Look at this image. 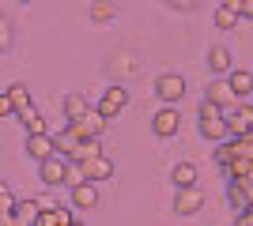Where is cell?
Instances as JSON below:
<instances>
[{"instance_id":"obj_18","label":"cell","mask_w":253,"mask_h":226,"mask_svg":"<svg viewBox=\"0 0 253 226\" xmlns=\"http://www.w3.org/2000/svg\"><path fill=\"white\" fill-rule=\"evenodd\" d=\"M238 23H242V15H238L231 4H219V8H215V27H219V31H234Z\"/></svg>"},{"instance_id":"obj_5","label":"cell","mask_w":253,"mask_h":226,"mask_svg":"<svg viewBox=\"0 0 253 226\" xmlns=\"http://www.w3.org/2000/svg\"><path fill=\"white\" fill-rule=\"evenodd\" d=\"M64 129L72 132L76 140H87V136H102V132H106V117L98 113V109H87L80 121H68Z\"/></svg>"},{"instance_id":"obj_7","label":"cell","mask_w":253,"mask_h":226,"mask_svg":"<svg viewBox=\"0 0 253 226\" xmlns=\"http://www.w3.org/2000/svg\"><path fill=\"white\" fill-rule=\"evenodd\" d=\"M80 173H84L87 181H110V177H114V162L106 159V155H91V159H84L80 162Z\"/></svg>"},{"instance_id":"obj_15","label":"cell","mask_w":253,"mask_h":226,"mask_svg":"<svg viewBox=\"0 0 253 226\" xmlns=\"http://www.w3.org/2000/svg\"><path fill=\"white\" fill-rule=\"evenodd\" d=\"M61 109H64V121H80L91 109V102H87L84 95H64V102H61Z\"/></svg>"},{"instance_id":"obj_13","label":"cell","mask_w":253,"mask_h":226,"mask_svg":"<svg viewBox=\"0 0 253 226\" xmlns=\"http://www.w3.org/2000/svg\"><path fill=\"white\" fill-rule=\"evenodd\" d=\"M227 83H231V91L238 98L253 95V72H246V68H231V72H227Z\"/></svg>"},{"instance_id":"obj_11","label":"cell","mask_w":253,"mask_h":226,"mask_svg":"<svg viewBox=\"0 0 253 226\" xmlns=\"http://www.w3.org/2000/svg\"><path fill=\"white\" fill-rule=\"evenodd\" d=\"M27 155H31L34 162H42L53 155V136L49 132H27Z\"/></svg>"},{"instance_id":"obj_4","label":"cell","mask_w":253,"mask_h":226,"mask_svg":"<svg viewBox=\"0 0 253 226\" xmlns=\"http://www.w3.org/2000/svg\"><path fill=\"white\" fill-rule=\"evenodd\" d=\"M204 204H208V196H204L197 185H181L178 196H174V215H178V219H189V215H197Z\"/></svg>"},{"instance_id":"obj_14","label":"cell","mask_w":253,"mask_h":226,"mask_svg":"<svg viewBox=\"0 0 253 226\" xmlns=\"http://www.w3.org/2000/svg\"><path fill=\"white\" fill-rule=\"evenodd\" d=\"M208 68H211V75H227L231 72V49H227V45H211L208 49Z\"/></svg>"},{"instance_id":"obj_22","label":"cell","mask_w":253,"mask_h":226,"mask_svg":"<svg viewBox=\"0 0 253 226\" xmlns=\"http://www.w3.org/2000/svg\"><path fill=\"white\" fill-rule=\"evenodd\" d=\"M8 98H11V106H15V113L31 106V91H27L23 83H11V87H8Z\"/></svg>"},{"instance_id":"obj_21","label":"cell","mask_w":253,"mask_h":226,"mask_svg":"<svg viewBox=\"0 0 253 226\" xmlns=\"http://www.w3.org/2000/svg\"><path fill=\"white\" fill-rule=\"evenodd\" d=\"M76 143H80V140H76V136H72V132H68V129H64V132H57V136H53V151H57V155H68V159H72Z\"/></svg>"},{"instance_id":"obj_19","label":"cell","mask_w":253,"mask_h":226,"mask_svg":"<svg viewBox=\"0 0 253 226\" xmlns=\"http://www.w3.org/2000/svg\"><path fill=\"white\" fill-rule=\"evenodd\" d=\"M91 155H102V143H98V136H87V140L76 143L72 162H84V159H91Z\"/></svg>"},{"instance_id":"obj_2","label":"cell","mask_w":253,"mask_h":226,"mask_svg":"<svg viewBox=\"0 0 253 226\" xmlns=\"http://www.w3.org/2000/svg\"><path fill=\"white\" fill-rule=\"evenodd\" d=\"M38 166H42L38 177H42L45 189H61V185H68V173H72V159H68V155H57V151H53L49 159H42Z\"/></svg>"},{"instance_id":"obj_29","label":"cell","mask_w":253,"mask_h":226,"mask_svg":"<svg viewBox=\"0 0 253 226\" xmlns=\"http://www.w3.org/2000/svg\"><path fill=\"white\" fill-rule=\"evenodd\" d=\"M250 207H253V193H250Z\"/></svg>"},{"instance_id":"obj_26","label":"cell","mask_w":253,"mask_h":226,"mask_svg":"<svg viewBox=\"0 0 253 226\" xmlns=\"http://www.w3.org/2000/svg\"><path fill=\"white\" fill-rule=\"evenodd\" d=\"M11 113H15V106H11L8 91H0V117H11Z\"/></svg>"},{"instance_id":"obj_16","label":"cell","mask_w":253,"mask_h":226,"mask_svg":"<svg viewBox=\"0 0 253 226\" xmlns=\"http://www.w3.org/2000/svg\"><path fill=\"white\" fill-rule=\"evenodd\" d=\"M34 215H38V196H31V200H15V207H11V223H34Z\"/></svg>"},{"instance_id":"obj_6","label":"cell","mask_w":253,"mask_h":226,"mask_svg":"<svg viewBox=\"0 0 253 226\" xmlns=\"http://www.w3.org/2000/svg\"><path fill=\"white\" fill-rule=\"evenodd\" d=\"M125 106H128V91H125L121 83H110V87H106V95L98 98V106H95V109L102 113L106 121H110V117H117Z\"/></svg>"},{"instance_id":"obj_3","label":"cell","mask_w":253,"mask_h":226,"mask_svg":"<svg viewBox=\"0 0 253 226\" xmlns=\"http://www.w3.org/2000/svg\"><path fill=\"white\" fill-rule=\"evenodd\" d=\"M151 132L159 140H170L181 132V113H178V102H163V109L151 113Z\"/></svg>"},{"instance_id":"obj_8","label":"cell","mask_w":253,"mask_h":226,"mask_svg":"<svg viewBox=\"0 0 253 226\" xmlns=\"http://www.w3.org/2000/svg\"><path fill=\"white\" fill-rule=\"evenodd\" d=\"M155 95L163 98V102H181L185 98V79H181L178 72H167L155 79Z\"/></svg>"},{"instance_id":"obj_12","label":"cell","mask_w":253,"mask_h":226,"mask_svg":"<svg viewBox=\"0 0 253 226\" xmlns=\"http://www.w3.org/2000/svg\"><path fill=\"white\" fill-rule=\"evenodd\" d=\"M34 223H38V226H68V223H72V211H68V207L49 204V207H38Z\"/></svg>"},{"instance_id":"obj_1","label":"cell","mask_w":253,"mask_h":226,"mask_svg":"<svg viewBox=\"0 0 253 226\" xmlns=\"http://www.w3.org/2000/svg\"><path fill=\"white\" fill-rule=\"evenodd\" d=\"M197 129H201V136H204V140H211V143H219V140L231 136V132H227V117H223V109L215 106V102H208V98L201 102V121H197Z\"/></svg>"},{"instance_id":"obj_10","label":"cell","mask_w":253,"mask_h":226,"mask_svg":"<svg viewBox=\"0 0 253 226\" xmlns=\"http://www.w3.org/2000/svg\"><path fill=\"white\" fill-rule=\"evenodd\" d=\"M204 98H208V102H215L219 109H227V106H234V102H238V95H234L231 83H227V75H223V79H211L208 91H204Z\"/></svg>"},{"instance_id":"obj_27","label":"cell","mask_w":253,"mask_h":226,"mask_svg":"<svg viewBox=\"0 0 253 226\" xmlns=\"http://www.w3.org/2000/svg\"><path fill=\"white\" fill-rule=\"evenodd\" d=\"M163 4H170V8H178V11H193L197 8V0H163Z\"/></svg>"},{"instance_id":"obj_24","label":"cell","mask_w":253,"mask_h":226,"mask_svg":"<svg viewBox=\"0 0 253 226\" xmlns=\"http://www.w3.org/2000/svg\"><path fill=\"white\" fill-rule=\"evenodd\" d=\"M11 207H15V196H11V189H8V185L0 181V223H4V219L11 223Z\"/></svg>"},{"instance_id":"obj_20","label":"cell","mask_w":253,"mask_h":226,"mask_svg":"<svg viewBox=\"0 0 253 226\" xmlns=\"http://www.w3.org/2000/svg\"><path fill=\"white\" fill-rule=\"evenodd\" d=\"M170 177H174V185H197V166H193V162H178V166H174V170H170Z\"/></svg>"},{"instance_id":"obj_9","label":"cell","mask_w":253,"mask_h":226,"mask_svg":"<svg viewBox=\"0 0 253 226\" xmlns=\"http://www.w3.org/2000/svg\"><path fill=\"white\" fill-rule=\"evenodd\" d=\"M68 189H72V207H80V211H91V207L98 204V189H95V181L80 177V181H72Z\"/></svg>"},{"instance_id":"obj_23","label":"cell","mask_w":253,"mask_h":226,"mask_svg":"<svg viewBox=\"0 0 253 226\" xmlns=\"http://www.w3.org/2000/svg\"><path fill=\"white\" fill-rule=\"evenodd\" d=\"M117 15V8L110 4V0H98V4H91V23H110Z\"/></svg>"},{"instance_id":"obj_28","label":"cell","mask_w":253,"mask_h":226,"mask_svg":"<svg viewBox=\"0 0 253 226\" xmlns=\"http://www.w3.org/2000/svg\"><path fill=\"white\" fill-rule=\"evenodd\" d=\"M238 11H242L246 19H253V0H242V8H238Z\"/></svg>"},{"instance_id":"obj_25","label":"cell","mask_w":253,"mask_h":226,"mask_svg":"<svg viewBox=\"0 0 253 226\" xmlns=\"http://www.w3.org/2000/svg\"><path fill=\"white\" fill-rule=\"evenodd\" d=\"M11 38H15V34H11V23L0 15V53H8V49H11Z\"/></svg>"},{"instance_id":"obj_17","label":"cell","mask_w":253,"mask_h":226,"mask_svg":"<svg viewBox=\"0 0 253 226\" xmlns=\"http://www.w3.org/2000/svg\"><path fill=\"white\" fill-rule=\"evenodd\" d=\"M15 117L23 121V129H27V132H49V129H45V117H42V113H38V109H34V106L19 109Z\"/></svg>"},{"instance_id":"obj_30","label":"cell","mask_w":253,"mask_h":226,"mask_svg":"<svg viewBox=\"0 0 253 226\" xmlns=\"http://www.w3.org/2000/svg\"><path fill=\"white\" fill-rule=\"evenodd\" d=\"M23 4H34V0H23Z\"/></svg>"}]
</instances>
